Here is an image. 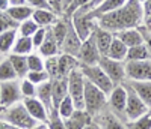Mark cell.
Masks as SVG:
<instances>
[{
  "label": "cell",
  "instance_id": "3",
  "mask_svg": "<svg viewBox=\"0 0 151 129\" xmlns=\"http://www.w3.org/2000/svg\"><path fill=\"white\" fill-rule=\"evenodd\" d=\"M0 119L11 123V125H14V126H17V128H20V129H30L38 123L29 114V111L26 110L23 101L17 102V104L11 105L5 110H2L0 111Z\"/></svg>",
  "mask_w": 151,
  "mask_h": 129
},
{
  "label": "cell",
  "instance_id": "46",
  "mask_svg": "<svg viewBox=\"0 0 151 129\" xmlns=\"http://www.w3.org/2000/svg\"><path fill=\"white\" fill-rule=\"evenodd\" d=\"M26 3L29 6H32L33 9H38V8H47V9H50V6H48V3L45 2V0H26Z\"/></svg>",
  "mask_w": 151,
  "mask_h": 129
},
{
  "label": "cell",
  "instance_id": "50",
  "mask_svg": "<svg viewBox=\"0 0 151 129\" xmlns=\"http://www.w3.org/2000/svg\"><path fill=\"white\" fill-rule=\"evenodd\" d=\"M9 9V0H0V12H6Z\"/></svg>",
  "mask_w": 151,
  "mask_h": 129
},
{
  "label": "cell",
  "instance_id": "52",
  "mask_svg": "<svg viewBox=\"0 0 151 129\" xmlns=\"http://www.w3.org/2000/svg\"><path fill=\"white\" fill-rule=\"evenodd\" d=\"M21 5H27L26 0H9V8L11 6H21Z\"/></svg>",
  "mask_w": 151,
  "mask_h": 129
},
{
  "label": "cell",
  "instance_id": "43",
  "mask_svg": "<svg viewBox=\"0 0 151 129\" xmlns=\"http://www.w3.org/2000/svg\"><path fill=\"white\" fill-rule=\"evenodd\" d=\"M47 32H48V29H45V27H40V29H38V30L32 35V42H33L35 51L42 45V42H44V39H45V36H47Z\"/></svg>",
  "mask_w": 151,
  "mask_h": 129
},
{
  "label": "cell",
  "instance_id": "29",
  "mask_svg": "<svg viewBox=\"0 0 151 129\" xmlns=\"http://www.w3.org/2000/svg\"><path fill=\"white\" fill-rule=\"evenodd\" d=\"M8 14L14 18L18 24L26 21L29 18H32V14H33V8L29 6V5H21V6H11L8 11Z\"/></svg>",
  "mask_w": 151,
  "mask_h": 129
},
{
  "label": "cell",
  "instance_id": "33",
  "mask_svg": "<svg viewBox=\"0 0 151 129\" xmlns=\"http://www.w3.org/2000/svg\"><path fill=\"white\" fill-rule=\"evenodd\" d=\"M77 110L76 108V104L73 102V99L70 98V96H67V98H64L60 101V104L58 105V108H56V111L59 113V116L62 119H67V117H70V116Z\"/></svg>",
  "mask_w": 151,
  "mask_h": 129
},
{
  "label": "cell",
  "instance_id": "13",
  "mask_svg": "<svg viewBox=\"0 0 151 129\" xmlns=\"http://www.w3.org/2000/svg\"><path fill=\"white\" fill-rule=\"evenodd\" d=\"M23 104H24V107H26V110L29 111V114L38 123H47L50 110L36 96H33V98H24Z\"/></svg>",
  "mask_w": 151,
  "mask_h": 129
},
{
  "label": "cell",
  "instance_id": "54",
  "mask_svg": "<svg viewBox=\"0 0 151 129\" xmlns=\"http://www.w3.org/2000/svg\"><path fill=\"white\" fill-rule=\"evenodd\" d=\"M144 26H151V12L144 18Z\"/></svg>",
  "mask_w": 151,
  "mask_h": 129
},
{
  "label": "cell",
  "instance_id": "39",
  "mask_svg": "<svg viewBox=\"0 0 151 129\" xmlns=\"http://www.w3.org/2000/svg\"><path fill=\"white\" fill-rule=\"evenodd\" d=\"M59 56V54H58ZM58 56H53V57H47L45 59V63H44V69L45 72L50 75V78H58L59 75V63H58Z\"/></svg>",
  "mask_w": 151,
  "mask_h": 129
},
{
  "label": "cell",
  "instance_id": "28",
  "mask_svg": "<svg viewBox=\"0 0 151 129\" xmlns=\"http://www.w3.org/2000/svg\"><path fill=\"white\" fill-rule=\"evenodd\" d=\"M35 51L33 42H32V38L29 36H17L14 48H12V53L14 54H23V56H29L30 53Z\"/></svg>",
  "mask_w": 151,
  "mask_h": 129
},
{
  "label": "cell",
  "instance_id": "32",
  "mask_svg": "<svg viewBox=\"0 0 151 129\" xmlns=\"http://www.w3.org/2000/svg\"><path fill=\"white\" fill-rule=\"evenodd\" d=\"M12 80H18V75L12 66V63L9 62L8 56L0 60V83L5 81H12Z\"/></svg>",
  "mask_w": 151,
  "mask_h": 129
},
{
  "label": "cell",
  "instance_id": "34",
  "mask_svg": "<svg viewBox=\"0 0 151 129\" xmlns=\"http://www.w3.org/2000/svg\"><path fill=\"white\" fill-rule=\"evenodd\" d=\"M44 63H45V59L38 51H33V53L27 56L29 71H44Z\"/></svg>",
  "mask_w": 151,
  "mask_h": 129
},
{
  "label": "cell",
  "instance_id": "2",
  "mask_svg": "<svg viewBox=\"0 0 151 129\" xmlns=\"http://www.w3.org/2000/svg\"><path fill=\"white\" fill-rule=\"evenodd\" d=\"M106 108H107V95L101 89H98L97 86L86 80L85 95H83V110L94 119Z\"/></svg>",
  "mask_w": 151,
  "mask_h": 129
},
{
  "label": "cell",
  "instance_id": "23",
  "mask_svg": "<svg viewBox=\"0 0 151 129\" xmlns=\"http://www.w3.org/2000/svg\"><path fill=\"white\" fill-rule=\"evenodd\" d=\"M38 53H40L44 59H47V57H53V56H58L59 53H60V48H59V45H58V42L55 41V38H53V35L50 33V30L47 32V36H45V39H44V42H42V45L36 50Z\"/></svg>",
  "mask_w": 151,
  "mask_h": 129
},
{
  "label": "cell",
  "instance_id": "30",
  "mask_svg": "<svg viewBox=\"0 0 151 129\" xmlns=\"http://www.w3.org/2000/svg\"><path fill=\"white\" fill-rule=\"evenodd\" d=\"M36 98L40 99L48 110H53V104H52V80L36 86Z\"/></svg>",
  "mask_w": 151,
  "mask_h": 129
},
{
  "label": "cell",
  "instance_id": "45",
  "mask_svg": "<svg viewBox=\"0 0 151 129\" xmlns=\"http://www.w3.org/2000/svg\"><path fill=\"white\" fill-rule=\"evenodd\" d=\"M141 30L144 35V44L147 45V48L150 51V56H151V30H148L147 26H141Z\"/></svg>",
  "mask_w": 151,
  "mask_h": 129
},
{
  "label": "cell",
  "instance_id": "18",
  "mask_svg": "<svg viewBox=\"0 0 151 129\" xmlns=\"http://www.w3.org/2000/svg\"><path fill=\"white\" fill-rule=\"evenodd\" d=\"M113 36L118 38V39H119L121 42H124L129 48H130V47H134V45H139V44H144V35H142L141 27L125 29V30H121V32L113 33Z\"/></svg>",
  "mask_w": 151,
  "mask_h": 129
},
{
  "label": "cell",
  "instance_id": "25",
  "mask_svg": "<svg viewBox=\"0 0 151 129\" xmlns=\"http://www.w3.org/2000/svg\"><path fill=\"white\" fill-rule=\"evenodd\" d=\"M127 2H129V0H106V2H103L101 5H98L97 8H94L89 12H91V15L97 20L98 17H101L104 14H109V12H112V11H115V9L124 6Z\"/></svg>",
  "mask_w": 151,
  "mask_h": 129
},
{
  "label": "cell",
  "instance_id": "48",
  "mask_svg": "<svg viewBox=\"0 0 151 129\" xmlns=\"http://www.w3.org/2000/svg\"><path fill=\"white\" fill-rule=\"evenodd\" d=\"M103 2H106V0H91V3L86 6V9H88V11H92L94 8H97L98 5H101Z\"/></svg>",
  "mask_w": 151,
  "mask_h": 129
},
{
  "label": "cell",
  "instance_id": "15",
  "mask_svg": "<svg viewBox=\"0 0 151 129\" xmlns=\"http://www.w3.org/2000/svg\"><path fill=\"white\" fill-rule=\"evenodd\" d=\"M82 39L79 38V35L76 33V30L73 29L71 26V21H70V27H68V33L65 36L64 42L60 45V53H67V54H71V56H79V51H80V47H82Z\"/></svg>",
  "mask_w": 151,
  "mask_h": 129
},
{
  "label": "cell",
  "instance_id": "42",
  "mask_svg": "<svg viewBox=\"0 0 151 129\" xmlns=\"http://www.w3.org/2000/svg\"><path fill=\"white\" fill-rule=\"evenodd\" d=\"M89 3H91V0H71V3L68 5V8L64 12V17H70L73 12H76L80 8H86Z\"/></svg>",
  "mask_w": 151,
  "mask_h": 129
},
{
  "label": "cell",
  "instance_id": "31",
  "mask_svg": "<svg viewBox=\"0 0 151 129\" xmlns=\"http://www.w3.org/2000/svg\"><path fill=\"white\" fill-rule=\"evenodd\" d=\"M148 59H151V56H150V51H148L147 45L139 44V45H134V47L129 48L125 62H139V60H148Z\"/></svg>",
  "mask_w": 151,
  "mask_h": 129
},
{
  "label": "cell",
  "instance_id": "58",
  "mask_svg": "<svg viewBox=\"0 0 151 129\" xmlns=\"http://www.w3.org/2000/svg\"><path fill=\"white\" fill-rule=\"evenodd\" d=\"M0 110H2V108H0Z\"/></svg>",
  "mask_w": 151,
  "mask_h": 129
},
{
  "label": "cell",
  "instance_id": "27",
  "mask_svg": "<svg viewBox=\"0 0 151 129\" xmlns=\"http://www.w3.org/2000/svg\"><path fill=\"white\" fill-rule=\"evenodd\" d=\"M9 62L12 63V66H14L18 78H24V77L27 75L29 72V66H27V56H23V54H14L11 53L8 56Z\"/></svg>",
  "mask_w": 151,
  "mask_h": 129
},
{
  "label": "cell",
  "instance_id": "11",
  "mask_svg": "<svg viewBox=\"0 0 151 129\" xmlns=\"http://www.w3.org/2000/svg\"><path fill=\"white\" fill-rule=\"evenodd\" d=\"M101 57L103 56L97 48V44H95V39H94V33H92L88 39H85L82 42L77 59L80 62V66H92V64H98Z\"/></svg>",
  "mask_w": 151,
  "mask_h": 129
},
{
  "label": "cell",
  "instance_id": "47",
  "mask_svg": "<svg viewBox=\"0 0 151 129\" xmlns=\"http://www.w3.org/2000/svg\"><path fill=\"white\" fill-rule=\"evenodd\" d=\"M142 11H144V18L151 12V0H147V2L142 3Z\"/></svg>",
  "mask_w": 151,
  "mask_h": 129
},
{
  "label": "cell",
  "instance_id": "6",
  "mask_svg": "<svg viewBox=\"0 0 151 129\" xmlns=\"http://www.w3.org/2000/svg\"><path fill=\"white\" fill-rule=\"evenodd\" d=\"M125 89H127V105H125V119L127 122H133L136 119L142 117L145 113L150 111V108L145 105V102L141 99V96L134 92V89L125 81Z\"/></svg>",
  "mask_w": 151,
  "mask_h": 129
},
{
  "label": "cell",
  "instance_id": "51",
  "mask_svg": "<svg viewBox=\"0 0 151 129\" xmlns=\"http://www.w3.org/2000/svg\"><path fill=\"white\" fill-rule=\"evenodd\" d=\"M83 129H101V128H100V126H98V123H97V122L92 119L89 123H88V125L83 128Z\"/></svg>",
  "mask_w": 151,
  "mask_h": 129
},
{
  "label": "cell",
  "instance_id": "38",
  "mask_svg": "<svg viewBox=\"0 0 151 129\" xmlns=\"http://www.w3.org/2000/svg\"><path fill=\"white\" fill-rule=\"evenodd\" d=\"M20 90H21L23 99L36 96V84H33L30 80L26 78V77H24V78H20Z\"/></svg>",
  "mask_w": 151,
  "mask_h": 129
},
{
  "label": "cell",
  "instance_id": "1",
  "mask_svg": "<svg viewBox=\"0 0 151 129\" xmlns=\"http://www.w3.org/2000/svg\"><path fill=\"white\" fill-rule=\"evenodd\" d=\"M97 24L101 29L116 33L125 29H136L144 26V11L142 3L136 0H129L124 6L104 14L97 18Z\"/></svg>",
  "mask_w": 151,
  "mask_h": 129
},
{
  "label": "cell",
  "instance_id": "53",
  "mask_svg": "<svg viewBox=\"0 0 151 129\" xmlns=\"http://www.w3.org/2000/svg\"><path fill=\"white\" fill-rule=\"evenodd\" d=\"M30 129H48L47 128V123H36L33 128H30Z\"/></svg>",
  "mask_w": 151,
  "mask_h": 129
},
{
  "label": "cell",
  "instance_id": "14",
  "mask_svg": "<svg viewBox=\"0 0 151 129\" xmlns=\"http://www.w3.org/2000/svg\"><path fill=\"white\" fill-rule=\"evenodd\" d=\"M94 120L98 123V126L101 129H129L127 122L118 117L116 114H113L109 108H106L97 117H94Z\"/></svg>",
  "mask_w": 151,
  "mask_h": 129
},
{
  "label": "cell",
  "instance_id": "12",
  "mask_svg": "<svg viewBox=\"0 0 151 129\" xmlns=\"http://www.w3.org/2000/svg\"><path fill=\"white\" fill-rule=\"evenodd\" d=\"M129 81H151V59L139 62H125Z\"/></svg>",
  "mask_w": 151,
  "mask_h": 129
},
{
  "label": "cell",
  "instance_id": "9",
  "mask_svg": "<svg viewBox=\"0 0 151 129\" xmlns=\"http://www.w3.org/2000/svg\"><path fill=\"white\" fill-rule=\"evenodd\" d=\"M125 105H127V89L125 84H118L112 89V92L107 95V108L116 114L118 117L127 122L125 119Z\"/></svg>",
  "mask_w": 151,
  "mask_h": 129
},
{
  "label": "cell",
  "instance_id": "57",
  "mask_svg": "<svg viewBox=\"0 0 151 129\" xmlns=\"http://www.w3.org/2000/svg\"><path fill=\"white\" fill-rule=\"evenodd\" d=\"M2 59H3V57H2V56H0V60H2Z\"/></svg>",
  "mask_w": 151,
  "mask_h": 129
},
{
  "label": "cell",
  "instance_id": "56",
  "mask_svg": "<svg viewBox=\"0 0 151 129\" xmlns=\"http://www.w3.org/2000/svg\"><path fill=\"white\" fill-rule=\"evenodd\" d=\"M136 2H139V3H144V2H147V0H136Z\"/></svg>",
  "mask_w": 151,
  "mask_h": 129
},
{
  "label": "cell",
  "instance_id": "40",
  "mask_svg": "<svg viewBox=\"0 0 151 129\" xmlns=\"http://www.w3.org/2000/svg\"><path fill=\"white\" fill-rule=\"evenodd\" d=\"M9 29H18V23L8 12H0V33H3Z\"/></svg>",
  "mask_w": 151,
  "mask_h": 129
},
{
  "label": "cell",
  "instance_id": "36",
  "mask_svg": "<svg viewBox=\"0 0 151 129\" xmlns=\"http://www.w3.org/2000/svg\"><path fill=\"white\" fill-rule=\"evenodd\" d=\"M47 128L48 129H67L65 120L59 116L56 110H50L48 113V120H47Z\"/></svg>",
  "mask_w": 151,
  "mask_h": 129
},
{
  "label": "cell",
  "instance_id": "16",
  "mask_svg": "<svg viewBox=\"0 0 151 129\" xmlns=\"http://www.w3.org/2000/svg\"><path fill=\"white\" fill-rule=\"evenodd\" d=\"M58 63H59V75H58V78H68V75L74 69L80 68L79 59L76 56L67 54V53H59Z\"/></svg>",
  "mask_w": 151,
  "mask_h": 129
},
{
  "label": "cell",
  "instance_id": "24",
  "mask_svg": "<svg viewBox=\"0 0 151 129\" xmlns=\"http://www.w3.org/2000/svg\"><path fill=\"white\" fill-rule=\"evenodd\" d=\"M127 51H129V47L125 45L124 42H121L118 38L113 36V41L109 47V51H107V57L113 59V60H119V62H125L127 59Z\"/></svg>",
  "mask_w": 151,
  "mask_h": 129
},
{
  "label": "cell",
  "instance_id": "21",
  "mask_svg": "<svg viewBox=\"0 0 151 129\" xmlns=\"http://www.w3.org/2000/svg\"><path fill=\"white\" fill-rule=\"evenodd\" d=\"M67 129H83L88 123L92 120V117L85 110H76L70 117L64 119Z\"/></svg>",
  "mask_w": 151,
  "mask_h": 129
},
{
  "label": "cell",
  "instance_id": "26",
  "mask_svg": "<svg viewBox=\"0 0 151 129\" xmlns=\"http://www.w3.org/2000/svg\"><path fill=\"white\" fill-rule=\"evenodd\" d=\"M127 83L134 89V92L141 96L145 105L151 110V81H129Z\"/></svg>",
  "mask_w": 151,
  "mask_h": 129
},
{
  "label": "cell",
  "instance_id": "49",
  "mask_svg": "<svg viewBox=\"0 0 151 129\" xmlns=\"http://www.w3.org/2000/svg\"><path fill=\"white\" fill-rule=\"evenodd\" d=\"M0 129H20V128H17V126H14V125H11V123L0 119Z\"/></svg>",
  "mask_w": 151,
  "mask_h": 129
},
{
  "label": "cell",
  "instance_id": "55",
  "mask_svg": "<svg viewBox=\"0 0 151 129\" xmlns=\"http://www.w3.org/2000/svg\"><path fill=\"white\" fill-rule=\"evenodd\" d=\"M70 3H71V0H64V12H65V9L68 8Z\"/></svg>",
  "mask_w": 151,
  "mask_h": 129
},
{
  "label": "cell",
  "instance_id": "4",
  "mask_svg": "<svg viewBox=\"0 0 151 129\" xmlns=\"http://www.w3.org/2000/svg\"><path fill=\"white\" fill-rule=\"evenodd\" d=\"M70 21L76 33L79 35L82 41L88 39L97 27V20L91 15V12L86 8H80L70 15Z\"/></svg>",
  "mask_w": 151,
  "mask_h": 129
},
{
  "label": "cell",
  "instance_id": "7",
  "mask_svg": "<svg viewBox=\"0 0 151 129\" xmlns=\"http://www.w3.org/2000/svg\"><path fill=\"white\" fill-rule=\"evenodd\" d=\"M85 78L92 83L94 86H97L98 89H101L103 92L106 95H109L112 92V89L115 87V84H113L110 81V78L106 75V72L101 69V66L100 64H92V66H80Z\"/></svg>",
  "mask_w": 151,
  "mask_h": 129
},
{
  "label": "cell",
  "instance_id": "37",
  "mask_svg": "<svg viewBox=\"0 0 151 129\" xmlns=\"http://www.w3.org/2000/svg\"><path fill=\"white\" fill-rule=\"evenodd\" d=\"M129 129H151V110L145 113L142 117L136 119L133 122H127Z\"/></svg>",
  "mask_w": 151,
  "mask_h": 129
},
{
  "label": "cell",
  "instance_id": "5",
  "mask_svg": "<svg viewBox=\"0 0 151 129\" xmlns=\"http://www.w3.org/2000/svg\"><path fill=\"white\" fill-rule=\"evenodd\" d=\"M68 96L73 99L77 110H83V95H85V84L86 78L80 68L74 69L68 75Z\"/></svg>",
  "mask_w": 151,
  "mask_h": 129
},
{
  "label": "cell",
  "instance_id": "35",
  "mask_svg": "<svg viewBox=\"0 0 151 129\" xmlns=\"http://www.w3.org/2000/svg\"><path fill=\"white\" fill-rule=\"evenodd\" d=\"M38 29H40V26H38L32 18H29V20H26V21H23V23L18 24L17 32H18L20 36H29V38H32V35H33Z\"/></svg>",
  "mask_w": 151,
  "mask_h": 129
},
{
  "label": "cell",
  "instance_id": "44",
  "mask_svg": "<svg viewBox=\"0 0 151 129\" xmlns=\"http://www.w3.org/2000/svg\"><path fill=\"white\" fill-rule=\"evenodd\" d=\"M45 2L48 3L50 9L55 11L58 15H64V0H45Z\"/></svg>",
  "mask_w": 151,
  "mask_h": 129
},
{
  "label": "cell",
  "instance_id": "20",
  "mask_svg": "<svg viewBox=\"0 0 151 129\" xmlns=\"http://www.w3.org/2000/svg\"><path fill=\"white\" fill-rule=\"evenodd\" d=\"M94 39H95L97 48H98L100 53H101V56H106L107 51H109V47H110V44L113 41V33L109 32V30L101 29L97 24V27L94 30Z\"/></svg>",
  "mask_w": 151,
  "mask_h": 129
},
{
  "label": "cell",
  "instance_id": "8",
  "mask_svg": "<svg viewBox=\"0 0 151 129\" xmlns=\"http://www.w3.org/2000/svg\"><path fill=\"white\" fill-rule=\"evenodd\" d=\"M100 66L106 72V75L110 78V81L118 86L127 81V72H125V62H119V60H113L107 56H103L100 59Z\"/></svg>",
  "mask_w": 151,
  "mask_h": 129
},
{
  "label": "cell",
  "instance_id": "41",
  "mask_svg": "<svg viewBox=\"0 0 151 129\" xmlns=\"http://www.w3.org/2000/svg\"><path fill=\"white\" fill-rule=\"evenodd\" d=\"M26 78L30 80V81H32L33 84H36V86H40V84H42V83H45V81L52 80V78H50V75L45 72V69H44V71H29L27 75H26Z\"/></svg>",
  "mask_w": 151,
  "mask_h": 129
},
{
  "label": "cell",
  "instance_id": "22",
  "mask_svg": "<svg viewBox=\"0 0 151 129\" xmlns=\"http://www.w3.org/2000/svg\"><path fill=\"white\" fill-rule=\"evenodd\" d=\"M17 36H18L17 29H9L3 33H0V56L2 57H6L12 53Z\"/></svg>",
  "mask_w": 151,
  "mask_h": 129
},
{
  "label": "cell",
  "instance_id": "10",
  "mask_svg": "<svg viewBox=\"0 0 151 129\" xmlns=\"http://www.w3.org/2000/svg\"><path fill=\"white\" fill-rule=\"evenodd\" d=\"M21 101H23V96L20 90V78L0 83V108L5 110Z\"/></svg>",
  "mask_w": 151,
  "mask_h": 129
},
{
  "label": "cell",
  "instance_id": "19",
  "mask_svg": "<svg viewBox=\"0 0 151 129\" xmlns=\"http://www.w3.org/2000/svg\"><path fill=\"white\" fill-rule=\"evenodd\" d=\"M68 96V81L67 78H53L52 80V104L53 110L58 108L60 101Z\"/></svg>",
  "mask_w": 151,
  "mask_h": 129
},
{
  "label": "cell",
  "instance_id": "17",
  "mask_svg": "<svg viewBox=\"0 0 151 129\" xmlns=\"http://www.w3.org/2000/svg\"><path fill=\"white\" fill-rule=\"evenodd\" d=\"M60 15H58L55 11L52 9H47V8H38L33 9V14H32V20L40 26V27H45L50 29L52 26L58 21Z\"/></svg>",
  "mask_w": 151,
  "mask_h": 129
}]
</instances>
